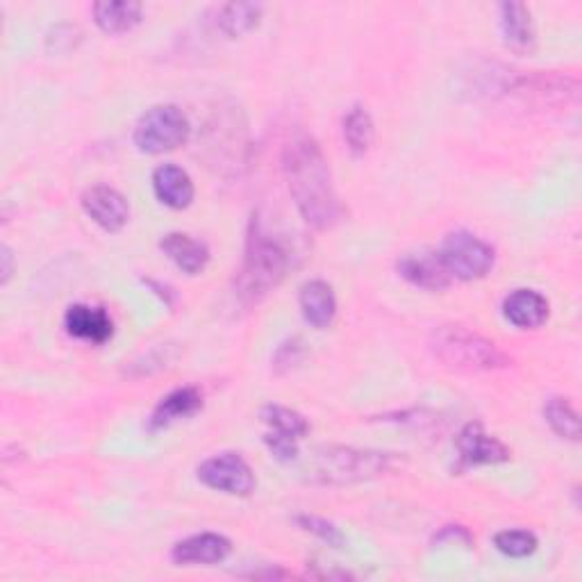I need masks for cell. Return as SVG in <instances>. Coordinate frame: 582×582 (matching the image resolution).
<instances>
[{
    "instance_id": "obj_1",
    "label": "cell",
    "mask_w": 582,
    "mask_h": 582,
    "mask_svg": "<svg viewBox=\"0 0 582 582\" xmlns=\"http://www.w3.org/2000/svg\"><path fill=\"white\" fill-rule=\"evenodd\" d=\"M282 162L289 194L294 198L301 217L318 230L335 225L341 217V206L322 146L310 135H299L284 146Z\"/></svg>"
},
{
    "instance_id": "obj_2",
    "label": "cell",
    "mask_w": 582,
    "mask_h": 582,
    "mask_svg": "<svg viewBox=\"0 0 582 582\" xmlns=\"http://www.w3.org/2000/svg\"><path fill=\"white\" fill-rule=\"evenodd\" d=\"M289 269L287 248L267 235L259 223L253 221V230L246 242L244 267L237 278V296L242 303L253 305L273 291Z\"/></svg>"
},
{
    "instance_id": "obj_3",
    "label": "cell",
    "mask_w": 582,
    "mask_h": 582,
    "mask_svg": "<svg viewBox=\"0 0 582 582\" xmlns=\"http://www.w3.org/2000/svg\"><path fill=\"white\" fill-rule=\"evenodd\" d=\"M432 351L442 362L467 371L505 369L510 358L501 348L462 326H446L432 335Z\"/></svg>"
},
{
    "instance_id": "obj_4",
    "label": "cell",
    "mask_w": 582,
    "mask_h": 582,
    "mask_svg": "<svg viewBox=\"0 0 582 582\" xmlns=\"http://www.w3.org/2000/svg\"><path fill=\"white\" fill-rule=\"evenodd\" d=\"M394 469V455L373 453L358 449H326L316 453L310 467V476L324 485H348L385 476Z\"/></svg>"
},
{
    "instance_id": "obj_5",
    "label": "cell",
    "mask_w": 582,
    "mask_h": 582,
    "mask_svg": "<svg viewBox=\"0 0 582 582\" xmlns=\"http://www.w3.org/2000/svg\"><path fill=\"white\" fill-rule=\"evenodd\" d=\"M189 132V119L178 105H155L141 114L132 139L141 153L160 155L181 149Z\"/></svg>"
},
{
    "instance_id": "obj_6",
    "label": "cell",
    "mask_w": 582,
    "mask_h": 582,
    "mask_svg": "<svg viewBox=\"0 0 582 582\" xmlns=\"http://www.w3.org/2000/svg\"><path fill=\"white\" fill-rule=\"evenodd\" d=\"M440 257L453 280H480L491 269L497 255L493 248L467 230L451 232L440 246Z\"/></svg>"
},
{
    "instance_id": "obj_7",
    "label": "cell",
    "mask_w": 582,
    "mask_h": 582,
    "mask_svg": "<svg viewBox=\"0 0 582 582\" xmlns=\"http://www.w3.org/2000/svg\"><path fill=\"white\" fill-rule=\"evenodd\" d=\"M198 480L230 497H248L255 489V474L240 453H221L206 459L198 467Z\"/></svg>"
},
{
    "instance_id": "obj_8",
    "label": "cell",
    "mask_w": 582,
    "mask_h": 582,
    "mask_svg": "<svg viewBox=\"0 0 582 582\" xmlns=\"http://www.w3.org/2000/svg\"><path fill=\"white\" fill-rule=\"evenodd\" d=\"M457 453H459V467L472 469V467H485V464H501L510 459V449L485 432L482 423H467L455 440Z\"/></svg>"
},
{
    "instance_id": "obj_9",
    "label": "cell",
    "mask_w": 582,
    "mask_h": 582,
    "mask_svg": "<svg viewBox=\"0 0 582 582\" xmlns=\"http://www.w3.org/2000/svg\"><path fill=\"white\" fill-rule=\"evenodd\" d=\"M82 210L105 232H119L130 219V206L121 191L107 185L90 187L82 194Z\"/></svg>"
},
{
    "instance_id": "obj_10",
    "label": "cell",
    "mask_w": 582,
    "mask_h": 582,
    "mask_svg": "<svg viewBox=\"0 0 582 582\" xmlns=\"http://www.w3.org/2000/svg\"><path fill=\"white\" fill-rule=\"evenodd\" d=\"M400 278L410 284L428 289V291H442L446 289L453 278L446 271L444 261L436 251H419V253H405L396 265Z\"/></svg>"
},
{
    "instance_id": "obj_11",
    "label": "cell",
    "mask_w": 582,
    "mask_h": 582,
    "mask_svg": "<svg viewBox=\"0 0 582 582\" xmlns=\"http://www.w3.org/2000/svg\"><path fill=\"white\" fill-rule=\"evenodd\" d=\"M232 550L230 539L217 533H202L178 542L171 550V560L176 564H219Z\"/></svg>"
},
{
    "instance_id": "obj_12",
    "label": "cell",
    "mask_w": 582,
    "mask_h": 582,
    "mask_svg": "<svg viewBox=\"0 0 582 582\" xmlns=\"http://www.w3.org/2000/svg\"><path fill=\"white\" fill-rule=\"evenodd\" d=\"M67 333L75 339L90 341V344H105L114 335V324L109 314L103 307L94 305H71L65 314Z\"/></svg>"
},
{
    "instance_id": "obj_13",
    "label": "cell",
    "mask_w": 582,
    "mask_h": 582,
    "mask_svg": "<svg viewBox=\"0 0 582 582\" xmlns=\"http://www.w3.org/2000/svg\"><path fill=\"white\" fill-rule=\"evenodd\" d=\"M153 191L162 206L185 210L194 202V183L189 173L176 164H162L153 171Z\"/></svg>"
},
{
    "instance_id": "obj_14",
    "label": "cell",
    "mask_w": 582,
    "mask_h": 582,
    "mask_svg": "<svg viewBox=\"0 0 582 582\" xmlns=\"http://www.w3.org/2000/svg\"><path fill=\"white\" fill-rule=\"evenodd\" d=\"M501 33L505 46L516 55H531L535 50V23L531 10L523 3H501Z\"/></svg>"
},
{
    "instance_id": "obj_15",
    "label": "cell",
    "mask_w": 582,
    "mask_h": 582,
    "mask_svg": "<svg viewBox=\"0 0 582 582\" xmlns=\"http://www.w3.org/2000/svg\"><path fill=\"white\" fill-rule=\"evenodd\" d=\"M508 322L521 330H535L548 318V301L535 289H516L503 301Z\"/></svg>"
},
{
    "instance_id": "obj_16",
    "label": "cell",
    "mask_w": 582,
    "mask_h": 582,
    "mask_svg": "<svg viewBox=\"0 0 582 582\" xmlns=\"http://www.w3.org/2000/svg\"><path fill=\"white\" fill-rule=\"evenodd\" d=\"M160 248L173 265L189 276H198L206 271L210 261V248L202 242L185 235V232H168V235L160 242Z\"/></svg>"
},
{
    "instance_id": "obj_17",
    "label": "cell",
    "mask_w": 582,
    "mask_h": 582,
    "mask_svg": "<svg viewBox=\"0 0 582 582\" xmlns=\"http://www.w3.org/2000/svg\"><path fill=\"white\" fill-rule=\"evenodd\" d=\"M299 303L303 310L305 322L318 330L328 328L335 322L337 314V299L335 291L324 280H310L301 287Z\"/></svg>"
},
{
    "instance_id": "obj_18",
    "label": "cell",
    "mask_w": 582,
    "mask_h": 582,
    "mask_svg": "<svg viewBox=\"0 0 582 582\" xmlns=\"http://www.w3.org/2000/svg\"><path fill=\"white\" fill-rule=\"evenodd\" d=\"M202 407V394L196 387H181L164 396L149 419L151 430H162L194 417Z\"/></svg>"
},
{
    "instance_id": "obj_19",
    "label": "cell",
    "mask_w": 582,
    "mask_h": 582,
    "mask_svg": "<svg viewBox=\"0 0 582 582\" xmlns=\"http://www.w3.org/2000/svg\"><path fill=\"white\" fill-rule=\"evenodd\" d=\"M94 21L105 35H124L141 23L143 8L135 0H101L92 8Z\"/></svg>"
},
{
    "instance_id": "obj_20",
    "label": "cell",
    "mask_w": 582,
    "mask_h": 582,
    "mask_svg": "<svg viewBox=\"0 0 582 582\" xmlns=\"http://www.w3.org/2000/svg\"><path fill=\"white\" fill-rule=\"evenodd\" d=\"M259 19H261V5L257 3H228L221 5L217 12L219 31L230 39L251 33L253 27H257Z\"/></svg>"
},
{
    "instance_id": "obj_21",
    "label": "cell",
    "mask_w": 582,
    "mask_h": 582,
    "mask_svg": "<svg viewBox=\"0 0 582 582\" xmlns=\"http://www.w3.org/2000/svg\"><path fill=\"white\" fill-rule=\"evenodd\" d=\"M375 137L373 119L362 105H353L344 116V139L353 155H364Z\"/></svg>"
},
{
    "instance_id": "obj_22",
    "label": "cell",
    "mask_w": 582,
    "mask_h": 582,
    "mask_svg": "<svg viewBox=\"0 0 582 582\" xmlns=\"http://www.w3.org/2000/svg\"><path fill=\"white\" fill-rule=\"evenodd\" d=\"M544 417L556 434L571 442L580 440V419H578V412L573 410V405L567 398L562 396L548 398L544 405Z\"/></svg>"
},
{
    "instance_id": "obj_23",
    "label": "cell",
    "mask_w": 582,
    "mask_h": 582,
    "mask_svg": "<svg viewBox=\"0 0 582 582\" xmlns=\"http://www.w3.org/2000/svg\"><path fill=\"white\" fill-rule=\"evenodd\" d=\"M259 417L269 426L271 432L294 436V440H299V442L310 432V423L305 421V417L294 412V410H289V407H282V405H265L261 407Z\"/></svg>"
},
{
    "instance_id": "obj_24",
    "label": "cell",
    "mask_w": 582,
    "mask_h": 582,
    "mask_svg": "<svg viewBox=\"0 0 582 582\" xmlns=\"http://www.w3.org/2000/svg\"><path fill=\"white\" fill-rule=\"evenodd\" d=\"M493 546L508 558H528L537 550L539 542L535 533L516 528V531H501L497 537H493Z\"/></svg>"
},
{
    "instance_id": "obj_25",
    "label": "cell",
    "mask_w": 582,
    "mask_h": 582,
    "mask_svg": "<svg viewBox=\"0 0 582 582\" xmlns=\"http://www.w3.org/2000/svg\"><path fill=\"white\" fill-rule=\"evenodd\" d=\"M296 523H299V526H301L305 533L318 537V539L326 542V544L333 546V548H341V546H344V535L339 533V528H335L333 523L326 521V519H318V516L303 514V516H296Z\"/></svg>"
},
{
    "instance_id": "obj_26",
    "label": "cell",
    "mask_w": 582,
    "mask_h": 582,
    "mask_svg": "<svg viewBox=\"0 0 582 582\" xmlns=\"http://www.w3.org/2000/svg\"><path fill=\"white\" fill-rule=\"evenodd\" d=\"M265 444L271 451V455L280 462H294L299 457V440L287 436L280 432H265Z\"/></svg>"
},
{
    "instance_id": "obj_27",
    "label": "cell",
    "mask_w": 582,
    "mask_h": 582,
    "mask_svg": "<svg viewBox=\"0 0 582 582\" xmlns=\"http://www.w3.org/2000/svg\"><path fill=\"white\" fill-rule=\"evenodd\" d=\"M60 42H65V50L73 48V46L80 42V31H78V27L71 25V23L57 25L55 31L48 35V46H50L53 50H57V48H60Z\"/></svg>"
},
{
    "instance_id": "obj_28",
    "label": "cell",
    "mask_w": 582,
    "mask_h": 582,
    "mask_svg": "<svg viewBox=\"0 0 582 582\" xmlns=\"http://www.w3.org/2000/svg\"><path fill=\"white\" fill-rule=\"evenodd\" d=\"M14 273V255L10 246L0 248V284H8Z\"/></svg>"
}]
</instances>
